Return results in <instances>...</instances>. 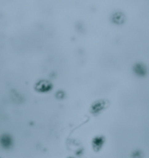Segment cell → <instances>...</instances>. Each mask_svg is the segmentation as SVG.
Returning <instances> with one entry per match:
<instances>
[{
    "label": "cell",
    "instance_id": "3",
    "mask_svg": "<svg viewBox=\"0 0 149 158\" xmlns=\"http://www.w3.org/2000/svg\"><path fill=\"white\" fill-rule=\"evenodd\" d=\"M68 158H74V157H72V156H71V157H68Z\"/></svg>",
    "mask_w": 149,
    "mask_h": 158
},
{
    "label": "cell",
    "instance_id": "1",
    "mask_svg": "<svg viewBox=\"0 0 149 158\" xmlns=\"http://www.w3.org/2000/svg\"><path fill=\"white\" fill-rule=\"evenodd\" d=\"M104 144H105V137L102 136V135H97L93 139L92 146H93V148L96 152L99 151L103 148Z\"/></svg>",
    "mask_w": 149,
    "mask_h": 158
},
{
    "label": "cell",
    "instance_id": "2",
    "mask_svg": "<svg viewBox=\"0 0 149 158\" xmlns=\"http://www.w3.org/2000/svg\"><path fill=\"white\" fill-rule=\"evenodd\" d=\"M12 138L10 137L9 135H4L0 138V144L4 148H10L12 147Z\"/></svg>",
    "mask_w": 149,
    "mask_h": 158
}]
</instances>
